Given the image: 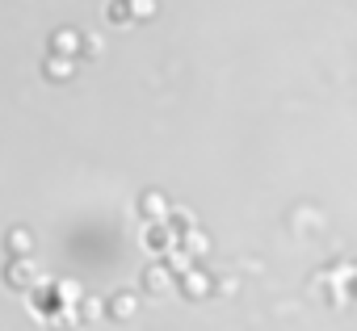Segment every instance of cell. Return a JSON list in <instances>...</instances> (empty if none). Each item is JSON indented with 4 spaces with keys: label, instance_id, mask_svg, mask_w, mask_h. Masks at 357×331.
Masks as SVG:
<instances>
[{
    "label": "cell",
    "instance_id": "7a4b0ae2",
    "mask_svg": "<svg viewBox=\"0 0 357 331\" xmlns=\"http://www.w3.org/2000/svg\"><path fill=\"white\" fill-rule=\"evenodd\" d=\"M189 290H193V294H206L211 281H206V277H189Z\"/></svg>",
    "mask_w": 357,
    "mask_h": 331
},
{
    "label": "cell",
    "instance_id": "6da1fadb",
    "mask_svg": "<svg viewBox=\"0 0 357 331\" xmlns=\"http://www.w3.org/2000/svg\"><path fill=\"white\" fill-rule=\"evenodd\" d=\"M349 281H357V268H349V264H340V268H332L328 272V285H332V302H345L349 298Z\"/></svg>",
    "mask_w": 357,
    "mask_h": 331
}]
</instances>
